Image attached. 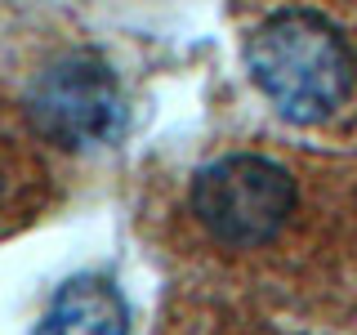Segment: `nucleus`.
Listing matches in <instances>:
<instances>
[{
	"label": "nucleus",
	"mask_w": 357,
	"mask_h": 335,
	"mask_svg": "<svg viewBox=\"0 0 357 335\" xmlns=\"http://www.w3.org/2000/svg\"><path fill=\"white\" fill-rule=\"evenodd\" d=\"M245 72L290 126H321L353 98L357 54L317 9H277L245 40Z\"/></svg>",
	"instance_id": "1"
},
{
	"label": "nucleus",
	"mask_w": 357,
	"mask_h": 335,
	"mask_svg": "<svg viewBox=\"0 0 357 335\" xmlns=\"http://www.w3.org/2000/svg\"><path fill=\"white\" fill-rule=\"evenodd\" d=\"M290 210H295V179L273 156L232 152L201 165L192 179V215L215 241L237 251L273 241L286 228Z\"/></svg>",
	"instance_id": "2"
},
{
	"label": "nucleus",
	"mask_w": 357,
	"mask_h": 335,
	"mask_svg": "<svg viewBox=\"0 0 357 335\" xmlns=\"http://www.w3.org/2000/svg\"><path fill=\"white\" fill-rule=\"evenodd\" d=\"M27 117L59 148H107L130 126V107L116 72L98 54H67L36 76Z\"/></svg>",
	"instance_id": "3"
},
{
	"label": "nucleus",
	"mask_w": 357,
	"mask_h": 335,
	"mask_svg": "<svg viewBox=\"0 0 357 335\" xmlns=\"http://www.w3.org/2000/svg\"><path fill=\"white\" fill-rule=\"evenodd\" d=\"M36 335H130V308L107 277H72L50 299Z\"/></svg>",
	"instance_id": "4"
}]
</instances>
